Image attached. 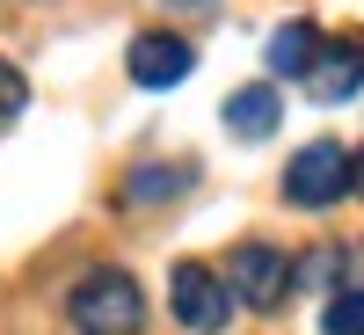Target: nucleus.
I'll use <instances>...</instances> for the list:
<instances>
[{"label": "nucleus", "instance_id": "obj_1", "mask_svg": "<svg viewBox=\"0 0 364 335\" xmlns=\"http://www.w3.org/2000/svg\"><path fill=\"white\" fill-rule=\"evenodd\" d=\"M66 321L80 335H139L146 328V292L132 285V270H87L66 299Z\"/></svg>", "mask_w": 364, "mask_h": 335}, {"label": "nucleus", "instance_id": "obj_2", "mask_svg": "<svg viewBox=\"0 0 364 335\" xmlns=\"http://www.w3.org/2000/svg\"><path fill=\"white\" fill-rule=\"evenodd\" d=\"M357 190V154H343L336 139H314V146H299L291 168H284V197L299 211H328V204H343Z\"/></svg>", "mask_w": 364, "mask_h": 335}, {"label": "nucleus", "instance_id": "obj_3", "mask_svg": "<svg viewBox=\"0 0 364 335\" xmlns=\"http://www.w3.org/2000/svg\"><path fill=\"white\" fill-rule=\"evenodd\" d=\"M226 285H233V299L248 314H277L291 299V285H299V262L284 248H269V240H240L233 262H226Z\"/></svg>", "mask_w": 364, "mask_h": 335}, {"label": "nucleus", "instance_id": "obj_4", "mask_svg": "<svg viewBox=\"0 0 364 335\" xmlns=\"http://www.w3.org/2000/svg\"><path fill=\"white\" fill-rule=\"evenodd\" d=\"M168 307H175V321L190 328V335H219L226 314H233V285L219 277V270H204V262H175Z\"/></svg>", "mask_w": 364, "mask_h": 335}, {"label": "nucleus", "instance_id": "obj_5", "mask_svg": "<svg viewBox=\"0 0 364 335\" xmlns=\"http://www.w3.org/2000/svg\"><path fill=\"white\" fill-rule=\"evenodd\" d=\"M124 66H132V80H139V87H182V80L197 73V51H190V37L146 29V37L124 51Z\"/></svg>", "mask_w": 364, "mask_h": 335}, {"label": "nucleus", "instance_id": "obj_6", "mask_svg": "<svg viewBox=\"0 0 364 335\" xmlns=\"http://www.w3.org/2000/svg\"><path fill=\"white\" fill-rule=\"evenodd\" d=\"M364 87V37H328L321 58H314V73H306V95L314 102H343Z\"/></svg>", "mask_w": 364, "mask_h": 335}, {"label": "nucleus", "instance_id": "obj_7", "mask_svg": "<svg viewBox=\"0 0 364 335\" xmlns=\"http://www.w3.org/2000/svg\"><path fill=\"white\" fill-rule=\"evenodd\" d=\"M321 44H328V37H321L314 22H284L277 37H269L262 58H269V73H277V80H306V73H314V58H321Z\"/></svg>", "mask_w": 364, "mask_h": 335}, {"label": "nucleus", "instance_id": "obj_8", "mask_svg": "<svg viewBox=\"0 0 364 335\" xmlns=\"http://www.w3.org/2000/svg\"><path fill=\"white\" fill-rule=\"evenodd\" d=\"M277 117H284L277 87H233V95H226V132L233 139H269Z\"/></svg>", "mask_w": 364, "mask_h": 335}, {"label": "nucleus", "instance_id": "obj_9", "mask_svg": "<svg viewBox=\"0 0 364 335\" xmlns=\"http://www.w3.org/2000/svg\"><path fill=\"white\" fill-rule=\"evenodd\" d=\"M190 190V168H139V175H124V204H161V197H182Z\"/></svg>", "mask_w": 364, "mask_h": 335}, {"label": "nucleus", "instance_id": "obj_10", "mask_svg": "<svg viewBox=\"0 0 364 335\" xmlns=\"http://www.w3.org/2000/svg\"><path fill=\"white\" fill-rule=\"evenodd\" d=\"M321 328H328V335H364V285H350V292H336V299H328Z\"/></svg>", "mask_w": 364, "mask_h": 335}, {"label": "nucleus", "instance_id": "obj_11", "mask_svg": "<svg viewBox=\"0 0 364 335\" xmlns=\"http://www.w3.org/2000/svg\"><path fill=\"white\" fill-rule=\"evenodd\" d=\"M29 110V80L8 66V58H0V124H8V117H22Z\"/></svg>", "mask_w": 364, "mask_h": 335}, {"label": "nucleus", "instance_id": "obj_12", "mask_svg": "<svg viewBox=\"0 0 364 335\" xmlns=\"http://www.w3.org/2000/svg\"><path fill=\"white\" fill-rule=\"evenodd\" d=\"M168 8H190V15H204V8H211V0H168Z\"/></svg>", "mask_w": 364, "mask_h": 335}, {"label": "nucleus", "instance_id": "obj_13", "mask_svg": "<svg viewBox=\"0 0 364 335\" xmlns=\"http://www.w3.org/2000/svg\"><path fill=\"white\" fill-rule=\"evenodd\" d=\"M357 190H364V154H357Z\"/></svg>", "mask_w": 364, "mask_h": 335}]
</instances>
